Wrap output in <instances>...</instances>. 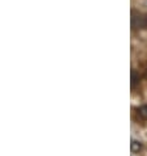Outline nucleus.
Returning <instances> with one entry per match:
<instances>
[{"label": "nucleus", "instance_id": "obj_1", "mask_svg": "<svg viewBox=\"0 0 147 156\" xmlns=\"http://www.w3.org/2000/svg\"><path fill=\"white\" fill-rule=\"evenodd\" d=\"M131 27H133V29L147 28V15L133 11V13H131Z\"/></svg>", "mask_w": 147, "mask_h": 156}, {"label": "nucleus", "instance_id": "obj_2", "mask_svg": "<svg viewBox=\"0 0 147 156\" xmlns=\"http://www.w3.org/2000/svg\"><path fill=\"white\" fill-rule=\"evenodd\" d=\"M139 79H141V77H139V73H137L135 71H131V87H133V88H134V87H135L138 83H139Z\"/></svg>", "mask_w": 147, "mask_h": 156}, {"label": "nucleus", "instance_id": "obj_3", "mask_svg": "<svg viewBox=\"0 0 147 156\" xmlns=\"http://www.w3.org/2000/svg\"><path fill=\"white\" fill-rule=\"evenodd\" d=\"M141 148H142L141 142H137V140H133L131 142V151H133V152H138Z\"/></svg>", "mask_w": 147, "mask_h": 156}, {"label": "nucleus", "instance_id": "obj_4", "mask_svg": "<svg viewBox=\"0 0 147 156\" xmlns=\"http://www.w3.org/2000/svg\"><path fill=\"white\" fill-rule=\"evenodd\" d=\"M138 113H139V115L142 118H147V105L141 106L139 109H138Z\"/></svg>", "mask_w": 147, "mask_h": 156}]
</instances>
